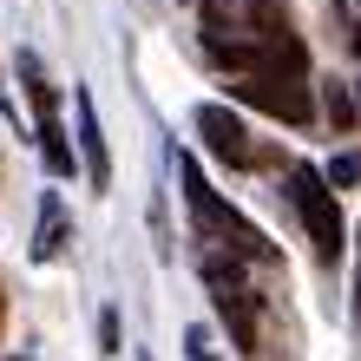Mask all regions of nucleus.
<instances>
[{"mask_svg":"<svg viewBox=\"0 0 361 361\" xmlns=\"http://www.w3.org/2000/svg\"><path fill=\"white\" fill-rule=\"evenodd\" d=\"M178 184H184V204H190V217H197V237H204V243H224L230 257H250V263H276L269 237L243 217V210H230L217 190H210L204 164L190 158V152H178Z\"/></svg>","mask_w":361,"mask_h":361,"instance_id":"obj_1","label":"nucleus"},{"mask_svg":"<svg viewBox=\"0 0 361 361\" xmlns=\"http://www.w3.org/2000/svg\"><path fill=\"white\" fill-rule=\"evenodd\" d=\"M289 204H295V217H302L309 243H315V263H335L348 250L342 243L348 224H342V204H335V184L322 178V164H302V158L289 164Z\"/></svg>","mask_w":361,"mask_h":361,"instance_id":"obj_2","label":"nucleus"},{"mask_svg":"<svg viewBox=\"0 0 361 361\" xmlns=\"http://www.w3.org/2000/svg\"><path fill=\"white\" fill-rule=\"evenodd\" d=\"M204 283H210V302H217V322L230 329V348L237 355H263V329H257V295H250L237 257L210 250L204 257Z\"/></svg>","mask_w":361,"mask_h":361,"instance_id":"obj_3","label":"nucleus"},{"mask_svg":"<svg viewBox=\"0 0 361 361\" xmlns=\"http://www.w3.org/2000/svg\"><path fill=\"white\" fill-rule=\"evenodd\" d=\"M230 99H237V105H257V112L283 118V125H309L315 118L309 86H302V79H289V73H250V79L230 86Z\"/></svg>","mask_w":361,"mask_h":361,"instance_id":"obj_4","label":"nucleus"},{"mask_svg":"<svg viewBox=\"0 0 361 361\" xmlns=\"http://www.w3.org/2000/svg\"><path fill=\"white\" fill-rule=\"evenodd\" d=\"M197 138H204V152L217 158V164H230V171H250L257 164V138H250V125L230 112V105H197Z\"/></svg>","mask_w":361,"mask_h":361,"instance_id":"obj_5","label":"nucleus"},{"mask_svg":"<svg viewBox=\"0 0 361 361\" xmlns=\"http://www.w3.org/2000/svg\"><path fill=\"white\" fill-rule=\"evenodd\" d=\"M73 105H79V171L92 190H112V152H105V132H99V105L86 86L73 92Z\"/></svg>","mask_w":361,"mask_h":361,"instance_id":"obj_6","label":"nucleus"},{"mask_svg":"<svg viewBox=\"0 0 361 361\" xmlns=\"http://www.w3.org/2000/svg\"><path fill=\"white\" fill-rule=\"evenodd\" d=\"M66 243H73V230H66V204H59L53 190H47V197H39V237H33V263H53Z\"/></svg>","mask_w":361,"mask_h":361,"instance_id":"obj_7","label":"nucleus"},{"mask_svg":"<svg viewBox=\"0 0 361 361\" xmlns=\"http://www.w3.org/2000/svg\"><path fill=\"white\" fill-rule=\"evenodd\" d=\"M39 164H47L53 178H73V171H79V158H73V145H66V125H59V112L39 118Z\"/></svg>","mask_w":361,"mask_h":361,"instance_id":"obj_8","label":"nucleus"},{"mask_svg":"<svg viewBox=\"0 0 361 361\" xmlns=\"http://www.w3.org/2000/svg\"><path fill=\"white\" fill-rule=\"evenodd\" d=\"M13 66H20V79H27V99H33V112H39V118H47V112H59V92L47 86L39 59H33V53H13Z\"/></svg>","mask_w":361,"mask_h":361,"instance_id":"obj_9","label":"nucleus"},{"mask_svg":"<svg viewBox=\"0 0 361 361\" xmlns=\"http://www.w3.org/2000/svg\"><path fill=\"white\" fill-rule=\"evenodd\" d=\"M322 112H329L335 132H348V125L361 118V112H355V99H348V86H329V92H322Z\"/></svg>","mask_w":361,"mask_h":361,"instance_id":"obj_10","label":"nucleus"},{"mask_svg":"<svg viewBox=\"0 0 361 361\" xmlns=\"http://www.w3.org/2000/svg\"><path fill=\"white\" fill-rule=\"evenodd\" d=\"M99 355H118V309L99 315Z\"/></svg>","mask_w":361,"mask_h":361,"instance_id":"obj_11","label":"nucleus"},{"mask_svg":"<svg viewBox=\"0 0 361 361\" xmlns=\"http://www.w3.org/2000/svg\"><path fill=\"white\" fill-rule=\"evenodd\" d=\"M322 178H329V184H355V178H361V158H335Z\"/></svg>","mask_w":361,"mask_h":361,"instance_id":"obj_12","label":"nucleus"},{"mask_svg":"<svg viewBox=\"0 0 361 361\" xmlns=\"http://www.w3.org/2000/svg\"><path fill=\"white\" fill-rule=\"evenodd\" d=\"M184 342H190V361H217V348H210V329H190Z\"/></svg>","mask_w":361,"mask_h":361,"instance_id":"obj_13","label":"nucleus"},{"mask_svg":"<svg viewBox=\"0 0 361 361\" xmlns=\"http://www.w3.org/2000/svg\"><path fill=\"white\" fill-rule=\"evenodd\" d=\"M348 315L361 322V237H355V302H348Z\"/></svg>","mask_w":361,"mask_h":361,"instance_id":"obj_14","label":"nucleus"},{"mask_svg":"<svg viewBox=\"0 0 361 361\" xmlns=\"http://www.w3.org/2000/svg\"><path fill=\"white\" fill-rule=\"evenodd\" d=\"M348 99H355V112H361V79H355V86H348Z\"/></svg>","mask_w":361,"mask_h":361,"instance_id":"obj_15","label":"nucleus"},{"mask_svg":"<svg viewBox=\"0 0 361 361\" xmlns=\"http://www.w3.org/2000/svg\"><path fill=\"white\" fill-rule=\"evenodd\" d=\"M0 322H7V289H0Z\"/></svg>","mask_w":361,"mask_h":361,"instance_id":"obj_16","label":"nucleus"},{"mask_svg":"<svg viewBox=\"0 0 361 361\" xmlns=\"http://www.w3.org/2000/svg\"><path fill=\"white\" fill-rule=\"evenodd\" d=\"M355 53H361V27H355Z\"/></svg>","mask_w":361,"mask_h":361,"instance_id":"obj_17","label":"nucleus"},{"mask_svg":"<svg viewBox=\"0 0 361 361\" xmlns=\"http://www.w3.org/2000/svg\"><path fill=\"white\" fill-rule=\"evenodd\" d=\"M138 361H152V355H138Z\"/></svg>","mask_w":361,"mask_h":361,"instance_id":"obj_18","label":"nucleus"}]
</instances>
